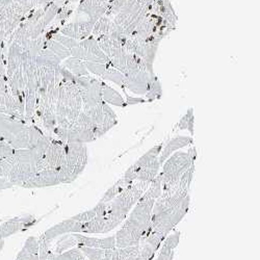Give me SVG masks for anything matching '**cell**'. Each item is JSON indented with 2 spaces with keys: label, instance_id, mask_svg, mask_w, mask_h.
I'll return each instance as SVG.
<instances>
[{
  "label": "cell",
  "instance_id": "7c38bea8",
  "mask_svg": "<svg viewBox=\"0 0 260 260\" xmlns=\"http://www.w3.org/2000/svg\"><path fill=\"white\" fill-rule=\"evenodd\" d=\"M124 75L126 78L125 90H129L135 94L144 96L149 91L151 83L156 76L154 73H149L143 70L128 71Z\"/></svg>",
  "mask_w": 260,
  "mask_h": 260
},
{
  "label": "cell",
  "instance_id": "ffe728a7",
  "mask_svg": "<svg viewBox=\"0 0 260 260\" xmlns=\"http://www.w3.org/2000/svg\"><path fill=\"white\" fill-rule=\"evenodd\" d=\"M92 36L94 38H98L100 36L123 37L125 36V32L111 18L103 16L94 24Z\"/></svg>",
  "mask_w": 260,
  "mask_h": 260
},
{
  "label": "cell",
  "instance_id": "2e32d148",
  "mask_svg": "<svg viewBox=\"0 0 260 260\" xmlns=\"http://www.w3.org/2000/svg\"><path fill=\"white\" fill-rule=\"evenodd\" d=\"M161 149H162V145H156V146L151 148L143 156H141L133 166H130L128 168V170L125 172L123 177H125L130 183H133L136 180V177H137V174L139 173V171H141L144 167H146L151 161H153L154 159L158 158V156L161 152Z\"/></svg>",
  "mask_w": 260,
  "mask_h": 260
},
{
  "label": "cell",
  "instance_id": "1f68e13d",
  "mask_svg": "<svg viewBox=\"0 0 260 260\" xmlns=\"http://www.w3.org/2000/svg\"><path fill=\"white\" fill-rule=\"evenodd\" d=\"M161 96H162L161 83H160L159 79L157 78V76H155L153 81H152V83H151V85H150L149 91L145 95V97H146L148 102H153L155 100L160 99Z\"/></svg>",
  "mask_w": 260,
  "mask_h": 260
},
{
  "label": "cell",
  "instance_id": "7402d4cb",
  "mask_svg": "<svg viewBox=\"0 0 260 260\" xmlns=\"http://www.w3.org/2000/svg\"><path fill=\"white\" fill-rule=\"evenodd\" d=\"M193 143V140L191 137H185V136H178L170 140L167 145L161 149V152L158 156V160L160 165L162 166L164 162L173 154L175 153L181 148H184L190 144Z\"/></svg>",
  "mask_w": 260,
  "mask_h": 260
},
{
  "label": "cell",
  "instance_id": "4dcf8cb0",
  "mask_svg": "<svg viewBox=\"0 0 260 260\" xmlns=\"http://www.w3.org/2000/svg\"><path fill=\"white\" fill-rule=\"evenodd\" d=\"M194 116H193V108L189 107L186 111L185 115L179 120V122L175 126V130H187L190 136L194 134Z\"/></svg>",
  "mask_w": 260,
  "mask_h": 260
},
{
  "label": "cell",
  "instance_id": "836d02e7",
  "mask_svg": "<svg viewBox=\"0 0 260 260\" xmlns=\"http://www.w3.org/2000/svg\"><path fill=\"white\" fill-rule=\"evenodd\" d=\"M77 242L75 240V237L73 236V233H68V234H64L61 240L56 244L55 250L53 251L55 254H60L64 251L70 250L71 247L76 246Z\"/></svg>",
  "mask_w": 260,
  "mask_h": 260
},
{
  "label": "cell",
  "instance_id": "d590c367",
  "mask_svg": "<svg viewBox=\"0 0 260 260\" xmlns=\"http://www.w3.org/2000/svg\"><path fill=\"white\" fill-rule=\"evenodd\" d=\"M78 248L83 253V255L85 257L89 258V260H102L103 259L105 250L89 248V247H84V246H78Z\"/></svg>",
  "mask_w": 260,
  "mask_h": 260
},
{
  "label": "cell",
  "instance_id": "e0dca14e",
  "mask_svg": "<svg viewBox=\"0 0 260 260\" xmlns=\"http://www.w3.org/2000/svg\"><path fill=\"white\" fill-rule=\"evenodd\" d=\"M93 27H94V24L89 22L88 20H83V21H78V22H73V23L62 25L59 28L58 32L66 37H69L71 39H74L76 41H82L92 36Z\"/></svg>",
  "mask_w": 260,
  "mask_h": 260
},
{
  "label": "cell",
  "instance_id": "5b68a950",
  "mask_svg": "<svg viewBox=\"0 0 260 260\" xmlns=\"http://www.w3.org/2000/svg\"><path fill=\"white\" fill-rule=\"evenodd\" d=\"M197 158V150L191 147L187 152H175L165 162L159 175L162 180V192L160 197H168L178 189L179 179L183 173L194 164Z\"/></svg>",
  "mask_w": 260,
  "mask_h": 260
},
{
  "label": "cell",
  "instance_id": "d4e9b609",
  "mask_svg": "<svg viewBox=\"0 0 260 260\" xmlns=\"http://www.w3.org/2000/svg\"><path fill=\"white\" fill-rule=\"evenodd\" d=\"M61 64L69 72H71L75 77L90 75V73L88 72V70H86V68L84 66V61L81 59H78L76 57L70 56L67 59H64Z\"/></svg>",
  "mask_w": 260,
  "mask_h": 260
},
{
  "label": "cell",
  "instance_id": "277c9868",
  "mask_svg": "<svg viewBox=\"0 0 260 260\" xmlns=\"http://www.w3.org/2000/svg\"><path fill=\"white\" fill-rule=\"evenodd\" d=\"M150 183L134 181L127 186L117 197H115L108 205L107 213L105 214V229L104 233L110 232L118 227L143 196Z\"/></svg>",
  "mask_w": 260,
  "mask_h": 260
},
{
  "label": "cell",
  "instance_id": "603a6c76",
  "mask_svg": "<svg viewBox=\"0 0 260 260\" xmlns=\"http://www.w3.org/2000/svg\"><path fill=\"white\" fill-rule=\"evenodd\" d=\"M101 97L102 101L108 105H114L118 107H126L127 104L123 96L108 85L106 82H101Z\"/></svg>",
  "mask_w": 260,
  "mask_h": 260
},
{
  "label": "cell",
  "instance_id": "74e56055",
  "mask_svg": "<svg viewBox=\"0 0 260 260\" xmlns=\"http://www.w3.org/2000/svg\"><path fill=\"white\" fill-rule=\"evenodd\" d=\"M95 216H98V214H97L96 208L94 207L90 210H85V211H82V212H80L76 215H73V216H71V218L74 221L78 222V223H85V222H88V221L94 219Z\"/></svg>",
  "mask_w": 260,
  "mask_h": 260
},
{
  "label": "cell",
  "instance_id": "d6986e66",
  "mask_svg": "<svg viewBox=\"0 0 260 260\" xmlns=\"http://www.w3.org/2000/svg\"><path fill=\"white\" fill-rule=\"evenodd\" d=\"M73 236L77 242V246H84L95 249H115L116 248V236H108L104 238L91 237L81 235V233H73Z\"/></svg>",
  "mask_w": 260,
  "mask_h": 260
},
{
  "label": "cell",
  "instance_id": "ac0fdd59",
  "mask_svg": "<svg viewBox=\"0 0 260 260\" xmlns=\"http://www.w3.org/2000/svg\"><path fill=\"white\" fill-rule=\"evenodd\" d=\"M80 227H81V223H78V222L74 221L72 218H69L67 220H63L60 223L52 226L42 235L46 241L51 243L53 240H55L56 237H58L60 235H64L68 233H79Z\"/></svg>",
  "mask_w": 260,
  "mask_h": 260
},
{
  "label": "cell",
  "instance_id": "f35d334b",
  "mask_svg": "<svg viewBox=\"0 0 260 260\" xmlns=\"http://www.w3.org/2000/svg\"><path fill=\"white\" fill-rule=\"evenodd\" d=\"M15 149L12 146H10L5 140L0 138V159H4L13 155Z\"/></svg>",
  "mask_w": 260,
  "mask_h": 260
},
{
  "label": "cell",
  "instance_id": "9c48e42d",
  "mask_svg": "<svg viewBox=\"0 0 260 260\" xmlns=\"http://www.w3.org/2000/svg\"><path fill=\"white\" fill-rule=\"evenodd\" d=\"M97 139V125L82 111L75 122L68 128L66 143L86 144Z\"/></svg>",
  "mask_w": 260,
  "mask_h": 260
},
{
  "label": "cell",
  "instance_id": "ba28073f",
  "mask_svg": "<svg viewBox=\"0 0 260 260\" xmlns=\"http://www.w3.org/2000/svg\"><path fill=\"white\" fill-rule=\"evenodd\" d=\"M153 2L154 0H127L113 21L124 30L125 35H132L151 11Z\"/></svg>",
  "mask_w": 260,
  "mask_h": 260
},
{
  "label": "cell",
  "instance_id": "b9f144b4",
  "mask_svg": "<svg viewBox=\"0 0 260 260\" xmlns=\"http://www.w3.org/2000/svg\"><path fill=\"white\" fill-rule=\"evenodd\" d=\"M11 3L12 0H0V13H2Z\"/></svg>",
  "mask_w": 260,
  "mask_h": 260
},
{
  "label": "cell",
  "instance_id": "f1b7e54d",
  "mask_svg": "<svg viewBox=\"0 0 260 260\" xmlns=\"http://www.w3.org/2000/svg\"><path fill=\"white\" fill-rule=\"evenodd\" d=\"M130 184L132 183H130L125 177L120 178L112 187H110L105 191V193L103 194V197L99 202H103V203L111 202L115 197H117L119 193H121Z\"/></svg>",
  "mask_w": 260,
  "mask_h": 260
},
{
  "label": "cell",
  "instance_id": "83f0119b",
  "mask_svg": "<svg viewBox=\"0 0 260 260\" xmlns=\"http://www.w3.org/2000/svg\"><path fill=\"white\" fill-rule=\"evenodd\" d=\"M140 251V245L126 247V248H115L113 249L111 260H137Z\"/></svg>",
  "mask_w": 260,
  "mask_h": 260
},
{
  "label": "cell",
  "instance_id": "4316f807",
  "mask_svg": "<svg viewBox=\"0 0 260 260\" xmlns=\"http://www.w3.org/2000/svg\"><path fill=\"white\" fill-rule=\"evenodd\" d=\"M105 229V215L104 216H95L94 219L81 223L80 232L86 234H94V233H104Z\"/></svg>",
  "mask_w": 260,
  "mask_h": 260
},
{
  "label": "cell",
  "instance_id": "484cf974",
  "mask_svg": "<svg viewBox=\"0 0 260 260\" xmlns=\"http://www.w3.org/2000/svg\"><path fill=\"white\" fill-rule=\"evenodd\" d=\"M162 192V180L161 177L158 175L152 180V182L150 183L146 191L143 193V196L140 198L139 201H148V200H156L161 196Z\"/></svg>",
  "mask_w": 260,
  "mask_h": 260
},
{
  "label": "cell",
  "instance_id": "52a82bcc",
  "mask_svg": "<svg viewBox=\"0 0 260 260\" xmlns=\"http://www.w3.org/2000/svg\"><path fill=\"white\" fill-rule=\"evenodd\" d=\"M8 47L0 45V114L25 120V106L12 94L7 79L6 60Z\"/></svg>",
  "mask_w": 260,
  "mask_h": 260
},
{
  "label": "cell",
  "instance_id": "9a60e30c",
  "mask_svg": "<svg viewBox=\"0 0 260 260\" xmlns=\"http://www.w3.org/2000/svg\"><path fill=\"white\" fill-rule=\"evenodd\" d=\"M37 219L30 214L16 216V218H13L11 220L2 222V224H0V234H2L3 238H7L21 230L29 228L30 226L35 225Z\"/></svg>",
  "mask_w": 260,
  "mask_h": 260
},
{
  "label": "cell",
  "instance_id": "f546056e",
  "mask_svg": "<svg viewBox=\"0 0 260 260\" xmlns=\"http://www.w3.org/2000/svg\"><path fill=\"white\" fill-rule=\"evenodd\" d=\"M101 77H102V80L114 82L115 84L120 86L122 90H125V83H126L125 75L121 71L117 70L116 68L108 66L107 69L105 70L104 74Z\"/></svg>",
  "mask_w": 260,
  "mask_h": 260
},
{
  "label": "cell",
  "instance_id": "30bf717a",
  "mask_svg": "<svg viewBox=\"0 0 260 260\" xmlns=\"http://www.w3.org/2000/svg\"><path fill=\"white\" fill-rule=\"evenodd\" d=\"M74 82L78 88L81 100H82V111L102 102L101 97V80L90 75L75 77Z\"/></svg>",
  "mask_w": 260,
  "mask_h": 260
},
{
  "label": "cell",
  "instance_id": "8992f818",
  "mask_svg": "<svg viewBox=\"0 0 260 260\" xmlns=\"http://www.w3.org/2000/svg\"><path fill=\"white\" fill-rule=\"evenodd\" d=\"M64 150L66 162L58 170L60 184H68L75 181L88 164V149L84 144L64 143Z\"/></svg>",
  "mask_w": 260,
  "mask_h": 260
},
{
  "label": "cell",
  "instance_id": "cb8c5ba5",
  "mask_svg": "<svg viewBox=\"0 0 260 260\" xmlns=\"http://www.w3.org/2000/svg\"><path fill=\"white\" fill-rule=\"evenodd\" d=\"M160 167H161V165H160L158 158L154 159L153 161H151L146 167H144L141 171H139L135 181L151 183L152 182V180L158 175Z\"/></svg>",
  "mask_w": 260,
  "mask_h": 260
},
{
  "label": "cell",
  "instance_id": "5bb4252c",
  "mask_svg": "<svg viewBox=\"0 0 260 260\" xmlns=\"http://www.w3.org/2000/svg\"><path fill=\"white\" fill-rule=\"evenodd\" d=\"M60 184L58 178V171L54 169H44L37 172L36 174L28 179L22 187L25 188H40V187H48Z\"/></svg>",
  "mask_w": 260,
  "mask_h": 260
},
{
  "label": "cell",
  "instance_id": "3957f363",
  "mask_svg": "<svg viewBox=\"0 0 260 260\" xmlns=\"http://www.w3.org/2000/svg\"><path fill=\"white\" fill-rule=\"evenodd\" d=\"M44 133L35 124L0 114V138L15 150L35 147Z\"/></svg>",
  "mask_w": 260,
  "mask_h": 260
},
{
  "label": "cell",
  "instance_id": "6da1fadb",
  "mask_svg": "<svg viewBox=\"0 0 260 260\" xmlns=\"http://www.w3.org/2000/svg\"><path fill=\"white\" fill-rule=\"evenodd\" d=\"M61 80L58 89V97L55 106L56 126L53 135L56 139L66 143L68 128L75 122L82 112V100L76 86L75 76L60 63Z\"/></svg>",
  "mask_w": 260,
  "mask_h": 260
},
{
  "label": "cell",
  "instance_id": "ee69618b",
  "mask_svg": "<svg viewBox=\"0 0 260 260\" xmlns=\"http://www.w3.org/2000/svg\"><path fill=\"white\" fill-rule=\"evenodd\" d=\"M69 3H71V4H75V3H78V2H80V0H68Z\"/></svg>",
  "mask_w": 260,
  "mask_h": 260
},
{
  "label": "cell",
  "instance_id": "7a4b0ae2",
  "mask_svg": "<svg viewBox=\"0 0 260 260\" xmlns=\"http://www.w3.org/2000/svg\"><path fill=\"white\" fill-rule=\"evenodd\" d=\"M154 200L138 201L122 228L117 232L116 247L138 246L151 232V218Z\"/></svg>",
  "mask_w": 260,
  "mask_h": 260
},
{
  "label": "cell",
  "instance_id": "8d00e7d4",
  "mask_svg": "<svg viewBox=\"0 0 260 260\" xmlns=\"http://www.w3.org/2000/svg\"><path fill=\"white\" fill-rule=\"evenodd\" d=\"M84 66L91 75L93 74V75L101 77L104 74L105 70L107 69L108 64L99 63V62H92V61H84Z\"/></svg>",
  "mask_w": 260,
  "mask_h": 260
},
{
  "label": "cell",
  "instance_id": "7bdbcfd3",
  "mask_svg": "<svg viewBox=\"0 0 260 260\" xmlns=\"http://www.w3.org/2000/svg\"><path fill=\"white\" fill-rule=\"evenodd\" d=\"M2 222H3V220H0V224H2ZM4 246H5V238H3L2 234H0V252L3 251Z\"/></svg>",
  "mask_w": 260,
  "mask_h": 260
},
{
  "label": "cell",
  "instance_id": "4fadbf2b",
  "mask_svg": "<svg viewBox=\"0 0 260 260\" xmlns=\"http://www.w3.org/2000/svg\"><path fill=\"white\" fill-rule=\"evenodd\" d=\"M111 0H80L77 8L78 14L88 17V21L95 24L97 21L105 16Z\"/></svg>",
  "mask_w": 260,
  "mask_h": 260
},
{
  "label": "cell",
  "instance_id": "e575fe53",
  "mask_svg": "<svg viewBox=\"0 0 260 260\" xmlns=\"http://www.w3.org/2000/svg\"><path fill=\"white\" fill-rule=\"evenodd\" d=\"M193 174H194V164L191 165L184 173L182 174V176L179 179V185H178V189L188 192L192 179H193Z\"/></svg>",
  "mask_w": 260,
  "mask_h": 260
},
{
  "label": "cell",
  "instance_id": "ab89813d",
  "mask_svg": "<svg viewBox=\"0 0 260 260\" xmlns=\"http://www.w3.org/2000/svg\"><path fill=\"white\" fill-rule=\"evenodd\" d=\"M123 92H124V95H125V102H126L127 106L128 105H136V104H141V103L148 102L147 99H145V98H138V97H133V96L128 95L126 93V90H123Z\"/></svg>",
  "mask_w": 260,
  "mask_h": 260
},
{
  "label": "cell",
  "instance_id": "8fae6325",
  "mask_svg": "<svg viewBox=\"0 0 260 260\" xmlns=\"http://www.w3.org/2000/svg\"><path fill=\"white\" fill-rule=\"evenodd\" d=\"M66 162V150L64 143L52 138L46 152L43 156L39 171L44 169H54L58 171Z\"/></svg>",
  "mask_w": 260,
  "mask_h": 260
},
{
  "label": "cell",
  "instance_id": "44dd1931",
  "mask_svg": "<svg viewBox=\"0 0 260 260\" xmlns=\"http://www.w3.org/2000/svg\"><path fill=\"white\" fill-rule=\"evenodd\" d=\"M151 12L164 19L172 27L176 28L178 17L170 0H154L151 7Z\"/></svg>",
  "mask_w": 260,
  "mask_h": 260
},
{
  "label": "cell",
  "instance_id": "d6a6232c",
  "mask_svg": "<svg viewBox=\"0 0 260 260\" xmlns=\"http://www.w3.org/2000/svg\"><path fill=\"white\" fill-rule=\"evenodd\" d=\"M180 241V231H176L175 233H173L170 236H167L166 240L161 244L160 252H166V253H171L174 252L175 249L178 247Z\"/></svg>",
  "mask_w": 260,
  "mask_h": 260
},
{
  "label": "cell",
  "instance_id": "60d3db41",
  "mask_svg": "<svg viewBox=\"0 0 260 260\" xmlns=\"http://www.w3.org/2000/svg\"><path fill=\"white\" fill-rule=\"evenodd\" d=\"M175 252H171V253H166V252H159V255L155 260H173L174 259Z\"/></svg>",
  "mask_w": 260,
  "mask_h": 260
}]
</instances>
